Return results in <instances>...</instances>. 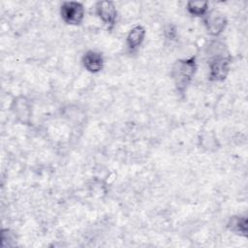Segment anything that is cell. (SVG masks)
Here are the masks:
<instances>
[{
    "label": "cell",
    "mask_w": 248,
    "mask_h": 248,
    "mask_svg": "<svg viewBox=\"0 0 248 248\" xmlns=\"http://www.w3.org/2000/svg\"><path fill=\"white\" fill-rule=\"evenodd\" d=\"M208 60V79L211 81H224L228 77L231 67L232 57L226 49L224 43L220 41L212 42L207 50Z\"/></svg>",
    "instance_id": "cell-1"
},
{
    "label": "cell",
    "mask_w": 248,
    "mask_h": 248,
    "mask_svg": "<svg viewBox=\"0 0 248 248\" xmlns=\"http://www.w3.org/2000/svg\"><path fill=\"white\" fill-rule=\"evenodd\" d=\"M197 71L196 56L177 59L171 67L170 77L176 90L183 94L190 85Z\"/></svg>",
    "instance_id": "cell-2"
},
{
    "label": "cell",
    "mask_w": 248,
    "mask_h": 248,
    "mask_svg": "<svg viewBox=\"0 0 248 248\" xmlns=\"http://www.w3.org/2000/svg\"><path fill=\"white\" fill-rule=\"evenodd\" d=\"M85 16L82 3L78 1H65L60 6V16L69 25H79Z\"/></svg>",
    "instance_id": "cell-3"
},
{
    "label": "cell",
    "mask_w": 248,
    "mask_h": 248,
    "mask_svg": "<svg viewBox=\"0 0 248 248\" xmlns=\"http://www.w3.org/2000/svg\"><path fill=\"white\" fill-rule=\"evenodd\" d=\"M203 22L207 32L211 36H219L227 26L226 16L219 11H208L203 16Z\"/></svg>",
    "instance_id": "cell-4"
},
{
    "label": "cell",
    "mask_w": 248,
    "mask_h": 248,
    "mask_svg": "<svg viewBox=\"0 0 248 248\" xmlns=\"http://www.w3.org/2000/svg\"><path fill=\"white\" fill-rule=\"evenodd\" d=\"M96 15L108 29L113 28L117 19V10L111 1H99L95 5Z\"/></svg>",
    "instance_id": "cell-5"
},
{
    "label": "cell",
    "mask_w": 248,
    "mask_h": 248,
    "mask_svg": "<svg viewBox=\"0 0 248 248\" xmlns=\"http://www.w3.org/2000/svg\"><path fill=\"white\" fill-rule=\"evenodd\" d=\"M82 65L86 71L92 74H97L104 67L103 54L96 50H87L82 56Z\"/></svg>",
    "instance_id": "cell-6"
},
{
    "label": "cell",
    "mask_w": 248,
    "mask_h": 248,
    "mask_svg": "<svg viewBox=\"0 0 248 248\" xmlns=\"http://www.w3.org/2000/svg\"><path fill=\"white\" fill-rule=\"evenodd\" d=\"M145 28L140 25H135L131 28V30L128 32L126 37V46L130 51H136L143 43L145 38Z\"/></svg>",
    "instance_id": "cell-7"
},
{
    "label": "cell",
    "mask_w": 248,
    "mask_h": 248,
    "mask_svg": "<svg viewBox=\"0 0 248 248\" xmlns=\"http://www.w3.org/2000/svg\"><path fill=\"white\" fill-rule=\"evenodd\" d=\"M14 113L16 117L22 122L27 123L30 120V113H31V106L29 105L28 101L24 97L17 98L16 101H14Z\"/></svg>",
    "instance_id": "cell-8"
},
{
    "label": "cell",
    "mask_w": 248,
    "mask_h": 248,
    "mask_svg": "<svg viewBox=\"0 0 248 248\" xmlns=\"http://www.w3.org/2000/svg\"><path fill=\"white\" fill-rule=\"evenodd\" d=\"M228 229L239 235H247V217L246 215L232 216L227 224Z\"/></svg>",
    "instance_id": "cell-9"
},
{
    "label": "cell",
    "mask_w": 248,
    "mask_h": 248,
    "mask_svg": "<svg viewBox=\"0 0 248 248\" xmlns=\"http://www.w3.org/2000/svg\"><path fill=\"white\" fill-rule=\"evenodd\" d=\"M208 9L206 1H188L186 3L187 12L196 17H203L208 13Z\"/></svg>",
    "instance_id": "cell-10"
},
{
    "label": "cell",
    "mask_w": 248,
    "mask_h": 248,
    "mask_svg": "<svg viewBox=\"0 0 248 248\" xmlns=\"http://www.w3.org/2000/svg\"><path fill=\"white\" fill-rule=\"evenodd\" d=\"M165 35L169 40H175L176 36H177V32H176V28L174 25L172 24H169L166 26L165 28Z\"/></svg>",
    "instance_id": "cell-11"
}]
</instances>
